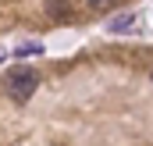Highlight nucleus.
Returning a JSON list of instances; mask_svg holds the SVG:
<instances>
[{"mask_svg":"<svg viewBox=\"0 0 153 146\" xmlns=\"http://www.w3.org/2000/svg\"><path fill=\"white\" fill-rule=\"evenodd\" d=\"M132 14H117V18H111V32H125V29H132Z\"/></svg>","mask_w":153,"mask_h":146,"instance_id":"nucleus-2","label":"nucleus"},{"mask_svg":"<svg viewBox=\"0 0 153 146\" xmlns=\"http://www.w3.org/2000/svg\"><path fill=\"white\" fill-rule=\"evenodd\" d=\"M36 86H39L36 68H14V72L7 75V93H11V100H18V104H25V100L36 93Z\"/></svg>","mask_w":153,"mask_h":146,"instance_id":"nucleus-1","label":"nucleus"},{"mask_svg":"<svg viewBox=\"0 0 153 146\" xmlns=\"http://www.w3.org/2000/svg\"><path fill=\"white\" fill-rule=\"evenodd\" d=\"M14 54H18V57H29V54H43V46H39V43H22Z\"/></svg>","mask_w":153,"mask_h":146,"instance_id":"nucleus-3","label":"nucleus"}]
</instances>
